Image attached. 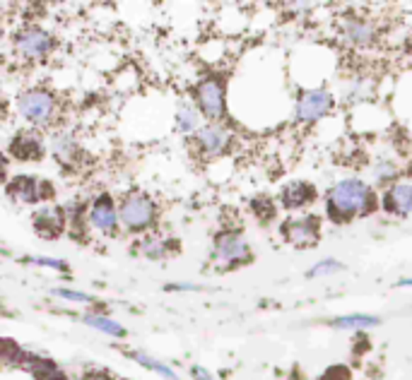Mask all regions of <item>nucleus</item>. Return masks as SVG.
I'll list each match as a JSON object with an SVG mask.
<instances>
[{"label":"nucleus","instance_id":"4","mask_svg":"<svg viewBox=\"0 0 412 380\" xmlns=\"http://www.w3.org/2000/svg\"><path fill=\"white\" fill-rule=\"evenodd\" d=\"M195 104L210 121L224 116V85L217 77H205L195 85Z\"/></svg>","mask_w":412,"mask_h":380},{"label":"nucleus","instance_id":"9","mask_svg":"<svg viewBox=\"0 0 412 380\" xmlns=\"http://www.w3.org/2000/svg\"><path fill=\"white\" fill-rule=\"evenodd\" d=\"M319 227H321L319 217H314V215L302 217V219H290V222L282 224V236H285V241L292 243V246L307 248L319 241Z\"/></svg>","mask_w":412,"mask_h":380},{"label":"nucleus","instance_id":"27","mask_svg":"<svg viewBox=\"0 0 412 380\" xmlns=\"http://www.w3.org/2000/svg\"><path fill=\"white\" fill-rule=\"evenodd\" d=\"M321 380H350V371L345 366L328 368V373H324V376H321Z\"/></svg>","mask_w":412,"mask_h":380},{"label":"nucleus","instance_id":"17","mask_svg":"<svg viewBox=\"0 0 412 380\" xmlns=\"http://www.w3.org/2000/svg\"><path fill=\"white\" fill-rule=\"evenodd\" d=\"M176 126L183 130V133H190V130H195L200 126V114L193 109V104L188 102H181L178 104V111H176Z\"/></svg>","mask_w":412,"mask_h":380},{"label":"nucleus","instance_id":"21","mask_svg":"<svg viewBox=\"0 0 412 380\" xmlns=\"http://www.w3.org/2000/svg\"><path fill=\"white\" fill-rule=\"evenodd\" d=\"M336 328H348V330H367V328H376L379 325V318H372V316H345V318H338Z\"/></svg>","mask_w":412,"mask_h":380},{"label":"nucleus","instance_id":"3","mask_svg":"<svg viewBox=\"0 0 412 380\" xmlns=\"http://www.w3.org/2000/svg\"><path fill=\"white\" fill-rule=\"evenodd\" d=\"M121 224L128 231H145L150 229L157 219V205L152 203L147 195L142 193H130L121 203Z\"/></svg>","mask_w":412,"mask_h":380},{"label":"nucleus","instance_id":"19","mask_svg":"<svg viewBox=\"0 0 412 380\" xmlns=\"http://www.w3.org/2000/svg\"><path fill=\"white\" fill-rule=\"evenodd\" d=\"M53 152H56V159H58V162L68 164V162H75V157H77V145H75V140H73V138H68V135H61V138L56 135V140H53Z\"/></svg>","mask_w":412,"mask_h":380},{"label":"nucleus","instance_id":"1","mask_svg":"<svg viewBox=\"0 0 412 380\" xmlns=\"http://www.w3.org/2000/svg\"><path fill=\"white\" fill-rule=\"evenodd\" d=\"M326 210L336 224L350 222V219L369 215L374 210V193L360 178H345L328 190Z\"/></svg>","mask_w":412,"mask_h":380},{"label":"nucleus","instance_id":"26","mask_svg":"<svg viewBox=\"0 0 412 380\" xmlns=\"http://www.w3.org/2000/svg\"><path fill=\"white\" fill-rule=\"evenodd\" d=\"M145 255L147 258H164L166 255V243H162V241H147L145 243Z\"/></svg>","mask_w":412,"mask_h":380},{"label":"nucleus","instance_id":"23","mask_svg":"<svg viewBox=\"0 0 412 380\" xmlns=\"http://www.w3.org/2000/svg\"><path fill=\"white\" fill-rule=\"evenodd\" d=\"M343 270V265L338 263V260H324V263H319L316 267L309 270V277H321V275H331V272H338Z\"/></svg>","mask_w":412,"mask_h":380},{"label":"nucleus","instance_id":"30","mask_svg":"<svg viewBox=\"0 0 412 380\" xmlns=\"http://www.w3.org/2000/svg\"><path fill=\"white\" fill-rule=\"evenodd\" d=\"M400 287H412V279H403V282H400Z\"/></svg>","mask_w":412,"mask_h":380},{"label":"nucleus","instance_id":"25","mask_svg":"<svg viewBox=\"0 0 412 380\" xmlns=\"http://www.w3.org/2000/svg\"><path fill=\"white\" fill-rule=\"evenodd\" d=\"M53 294L61 296V299H68V301H77V304H89V296L82 294V292H70V289H53Z\"/></svg>","mask_w":412,"mask_h":380},{"label":"nucleus","instance_id":"16","mask_svg":"<svg viewBox=\"0 0 412 380\" xmlns=\"http://www.w3.org/2000/svg\"><path fill=\"white\" fill-rule=\"evenodd\" d=\"M27 368L32 371V376L37 380H65V376L61 373V368H58L53 361L49 359H39V356H32V359H25Z\"/></svg>","mask_w":412,"mask_h":380},{"label":"nucleus","instance_id":"18","mask_svg":"<svg viewBox=\"0 0 412 380\" xmlns=\"http://www.w3.org/2000/svg\"><path fill=\"white\" fill-rule=\"evenodd\" d=\"M345 32L352 44H360V46H367L374 41V29L367 25V22H348L345 25Z\"/></svg>","mask_w":412,"mask_h":380},{"label":"nucleus","instance_id":"14","mask_svg":"<svg viewBox=\"0 0 412 380\" xmlns=\"http://www.w3.org/2000/svg\"><path fill=\"white\" fill-rule=\"evenodd\" d=\"M65 229V212L61 207H44L34 215V231L41 239H58Z\"/></svg>","mask_w":412,"mask_h":380},{"label":"nucleus","instance_id":"22","mask_svg":"<svg viewBox=\"0 0 412 380\" xmlns=\"http://www.w3.org/2000/svg\"><path fill=\"white\" fill-rule=\"evenodd\" d=\"M128 356H130V359H135L137 364H142V366L152 368V371H154V373H159V376H162L164 380H181V378L176 376L174 371H169V368H166L164 364H159V361L150 359V356H145L142 352H128Z\"/></svg>","mask_w":412,"mask_h":380},{"label":"nucleus","instance_id":"2","mask_svg":"<svg viewBox=\"0 0 412 380\" xmlns=\"http://www.w3.org/2000/svg\"><path fill=\"white\" fill-rule=\"evenodd\" d=\"M58 102L46 89H27L17 97V111L22 118H27L32 126H49L56 116Z\"/></svg>","mask_w":412,"mask_h":380},{"label":"nucleus","instance_id":"7","mask_svg":"<svg viewBox=\"0 0 412 380\" xmlns=\"http://www.w3.org/2000/svg\"><path fill=\"white\" fill-rule=\"evenodd\" d=\"M214 258L224 267H236L251 260V248L239 234H222L214 241Z\"/></svg>","mask_w":412,"mask_h":380},{"label":"nucleus","instance_id":"24","mask_svg":"<svg viewBox=\"0 0 412 380\" xmlns=\"http://www.w3.org/2000/svg\"><path fill=\"white\" fill-rule=\"evenodd\" d=\"M251 207H253V212L261 219H273V215H275V207H273V203L268 198H256Z\"/></svg>","mask_w":412,"mask_h":380},{"label":"nucleus","instance_id":"11","mask_svg":"<svg viewBox=\"0 0 412 380\" xmlns=\"http://www.w3.org/2000/svg\"><path fill=\"white\" fill-rule=\"evenodd\" d=\"M10 154L20 162H37V159L44 157V140L34 130H22L10 142Z\"/></svg>","mask_w":412,"mask_h":380},{"label":"nucleus","instance_id":"12","mask_svg":"<svg viewBox=\"0 0 412 380\" xmlns=\"http://www.w3.org/2000/svg\"><path fill=\"white\" fill-rule=\"evenodd\" d=\"M384 210L388 215L405 217L412 212V181H398L384 193Z\"/></svg>","mask_w":412,"mask_h":380},{"label":"nucleus","instance_id":"5","mask_svg":"<svg viewBox=\"0 0 412 380\" xmlns=\"http://www.w3.org/2000/svg\"><path fill=\"white\" fill-rule=\"evenodd\" d=\"M8 195L17 203H41V200L53 198L51 183L39 181L37 176H17L8 183Z\"/></svg>","mask_w":412,"mask_h":380},{"label":"nucleus","instance_id":"8","mask_svg":"<svg viewBox=\"0 0 412 380\" xmlns=\"http://www.w3.org/2000/svg\"><path fill=\"white\" fill-rule=\"evenodd\" d=\"M333 106V97L326 89H311L304 92L302 99L297 102V121L302 123H314L319 118H324Z\"/></svg>","mask_w":412,"mask_h":380},{"label":"nucleus","instance_id":"10","mask_svg":"<svg viewBox=\"0 0 412 380\" xmlns=\"http://www.w3.org/2000/svg\"><path fill=\"white\" fill-rule=\"evenodd\" d=\"M89 222H92V227L104 231V234H116L118 231L121 215L116 212L113 200L109 198V195H99V198L94 200L92 210H89Z\"/></svg>","mask_w":412,"mask_h":380},{"label":"nucleus","instance_id":"20","mask_svg":"<svg viewBox=\"0 0 412 380\" xmlns=\"http://www.w3.org/2000/svg\"><path fill=\"white\" fill-rule=\"evenodd\" d=\"M85 323L89 325V328H97L99 332H106V335H113V337L125 335L123 325H118L116 320H111L106 316H85Z\"/></svg>","mask_w":412,"mask_h":380},{"label":"nucleus","instance_id":"13","mask_svg":"<svg viewBox=\"0 0 412 380\" xmlns=\"http://www.w3.org/2000/svg\"><path fill=\"white\" fill-rule=\"evenodd\" d=\"M229 142H231V135L227 133L222 126H217V123H210V126L200 128L198 135H195V145H198L207 157H219V154H224Z\"/></svg>","mask_w":412,"mask_h":380},{"label":"nucleus","instance_id":"29","mask_svg":"<svg viewBox=\"0 0 412 380\" xmlns=\"http://www.w3.org/2000/svg\"><path fill=\"white\" fill-rule=\"evenodd\" d=\"M193 376L198 378V380H214L212 376H207V373L202 371V368H193Z\"/></svg>","mask_w":412,"mask_h":380},{"label":"nucleus","instance_id":"6","mask_svg":"<svg viewBox=\"0 0 412 380\" xmlns=\"http://www.w3.org/2000/svg\"><path fill=\"white\" fill-rule=\"evenodd\" d=\"M53 46H56V41L49 32H44V29L39 27H29L25 32H20L15 37V49L17 53H22L29 61H39V58H44L46 53H49Z\"/></svg>","mask_w":412,"mask_h":380},{"label":"nucleus","instance_id":"15","mask_svg":"<svg viewBox=\"0 0 412 380\" xmlns=\"http://www.w3.org/2000/svg\"><path fill=\"white\" fill-rule=\"evenodd\" d=\"M314 200H316V188L311 183H304V181H292L280 193V203H282V207H287V210H299L304 205H311Z\"/></svg>","mask_w":412,"mask_h":380},{"label":"nucleus","instance_id":"28","mask_svg":"<svg viewBox=\"0 0 412 380\" xmlns=\"http://www.w3.org/2000/svg\"><path fill=\"white\" fill-rule=\"evenodd\" d=\"M32 263H37V265H46V267H56V270H65V263H61V260H44V258H34Z\"/></svg>","mask_w":412,"mask_h":380}]
</instances>
